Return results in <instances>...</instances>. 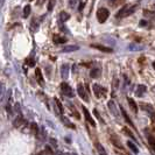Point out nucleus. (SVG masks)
Here are the masks:
<instances>
[{
    "mask_svg": "<svg viewBox=\"0 0 155 155\" xmlns=\"http://www.w3.org/2000/svg\"><path fill=\"white\" fill-rule=\"evenodd\" d=\"M137 7H138V5H125L121 10H119V12L117 13L115 16H117L118 19L129 16V15L133 14V13L137 11Z\"/></svg>",
    "mask_w": 155,
    "mask_h": 155,
    "instance_id": "1",
    "label": "nucleus"
},
{
    "mask_svg": "<svg viewBox=\"0 0 155 155\" xmlns=\"http://www.w3.org/2000/svg\"><path fill=\"white\" fill-rule=\"evenodd\" d=\"M14 126L15 128H18L20 131H26V128L29 127V125L27 123V120L22 117V114H18L16 119L14 120Z\"/></svg>",
    "mask_w": 155,
    "mask_h": 155,
    "instance_id": "2",
    "label": "nucleus"
},
{
    "mask_svg": "<svg viewBox=\"0 0 155 155\" xmlns=\"http://www.w3.org/2000/svg\"><path fill=\"white\" fill-rule=\"evenodd\" d=\"M109 16H110V11L107 8L101 7L97 11V19H98V21L100 24H104L109 19Z\"/></svg>",
    "mask_w": 155,
    "mask_h": 155,
    "instance_id": "3",
    "label": "nucleus"
},
{
    "mask_svg": "<svg viewBox=\"0 0 155 155\" xmlns=\"http://www.w3.org/2000/svg\"><path fill=\"white\" fill-rule=\"evenodd\" d=\"M93 92H95V95H96L97 98H103L106 95L107 90L105 87L100 86L99 84H93Z\"/></svg>",
    "mask_w": 155,
    "mask_h": 155,
    "instance_id": "4",
    "label": "nucleus"
},
{
    "mask_svg": "<svg viewBox=\"0 0 155 155\" xmlns=\"http://www.w3.org/2000/svg\"><path fill=\"white\" fill-rule=\"evenodd\" d=\"M61 91L67 97H70V98L73 97V91H72V89L70 87V85L67 84V83H62L61 84Z\"/></svg>",
    "mask_w": 155,
    "mask_h": 155,
    "instance_id": "5",
    "label": "nucleus"
},
{
    "mask_svg": "<svg viewBox=\"0 0 155 155\" xmlns=\"http://www.w3.org/2000/svg\"><path fill=\"white\" fill-rule=\"evenodd\" d=\"M77 92H78V95H79V97L83 99L84 101H89V96H87V93H86V90H85L84 85L83 84H78L77 86Z\"/></svg>",
    "mask_w": 155,
    "mask_h": 155,
    "instance_id": "6",
    "label": "nucleus"
},
{
    "mask_svg": "<svg viewBox=\"0 0 155 155\" xmlns=\"http://www.w3.org/2000/svg\"><path fill=\"white\" fill-rule=\"evenodd\" d=\"M107 106H109V110L111 111V113H112L114 117H119L120 115V111H119V109H118V106L115 105V103L113 101V100H110L109 103H107Z\"/></svg>",
    "mask_w": 155,
    "mask_h": 155,
    "instance_id": "7",
    "label": "nucleus"
},
{
    "mask_svg": "<svg viewBox=\"0 0 155 155\" xmlns=\"http://www.w3.org/2000/svg\"><path fill=\"white\" fill-rule=\"evenodd\" d=\"M83 113H84L86 121H87V123H90V125H91V126H96V123H95V120L92 119L91 114H90V112L86 110V107H83Z\"/></svg>",
    "mask_w": 155,
    "mask_h": 155,
    "instance_id": "8",
    "label": "nucleus"
},
{
    "mask_svg": "<svg viewBox=\"0 0 155 155\" xmlns=\"http://www.w3.org/2000/svg\"><path fill=\"white\" fill-rule=\"evenodd\" d=\"M29 131H30L36 138H40V129H39V127H37V125H36L35 123H32V124L29 125Z\"/></svg>",
    "mask_w": 155,
    "mask_h": 155,
    "instance_id": "9",
    "label": "nucleus"
},
{
    "mask_svg": "<svg viewBox=\"0 0 155 155\" xmlns=\"http://www.w3.org/2000/svg\"><path fill=\"white\" fill-rule=\"evenodd\" d=\"M61 76L63 79H67L69 76V65L68 64H63L61 67Z\"/></svg>",
    "mask_w": 155,
    "mask_h": 155,
    "instance_id": "10",
    "label": "nucleus"
},
{
    "mask_svg": "<svg viewBox=\"0 0 155 155\" xmlns=\"http://www.w3.org/2000/svg\"><path fill=\"white\" fill-rule=\"evenodd\" d=\"M141 109L143 110V111H147V112L149 113V114H155V112H154V107L151 105V104H145V103H142L141 104Z\"/></svg>",
    "mask_w": 155,
    "mask_h": 155,
    "instance_id": "11",
    "label": "nucleus"
},
{
    "mask_svg": "<svg viewBox=\"0 0 155 155\" xmlns=\"http://www.w3.org/2000/svg\"><path fill=\"white\" fill-rule=\"evenodd\" d=\"M91 47H92V48L98 49V50L103 51V53H112L113 51L111 48H109V47H104V46H100V44H92Z\"/></svg>",
    "mask_w": 155,
    "mask_h": 155,
    "instance_id": "12",
    "label": "nucleus"
},
{
    "mask_svg": "<svg viewBox=\"0 0 155 155\" xmlns=\"http://www.w3.org/2000/svg\"><path fill=\"white\" fill-rule=\"evenodd\" d=\"M100 73H101V69L98 68V67L91 69V71H90V76H91V78H98L99 76H100Z\"/></svg>",
    "mask_w": 155,
    "mask_h": 155,
    "instance_id": "13",
    "label": "nucleus"
},
{
    "mask_svg": "<svg viewBox=\"0 0 155 155\" xmlns=\"http://www.w3.org/2000/svg\"><path fill=\"white\" fill-rule=\"evenodd\" d=\"M146 90H147V87L145 86V85H139L138 87H137V91H135V95L138 96V97H142V95L146 92Z\"/></svg>",
    "mask_w": 155,
    "mask_h": 155,
    "instance_id": "14",
    "label": "nucleus"
},
{
    "mask_svg": "<svg viewBox=\"0 0 155 155\" xmlns=\"http://www.w3.org/2000/svg\"><path fill=\"white\" fill-rule=\"evenodd\" d=\"M35 76H36V79H37V82L40 83L41 85H44V81H43V76H42V72L40 69H36L35 70Z\"/></svg>",
    "mask_w": 155,
    "mask_h": 155,
    "instance_id": "15",
    "label": "nucleus"
},
{
    "mask_svg": "<svg viewBox=\"0 0 155 155\" xmlns=\"http://www.w3.org/2000/svg\"><path fill=\"white\" fill-rule=\"evenodd\" d=\"M128 100V104H129V107H131V110L133 111L134 113L138 112V105H137V103L133 100L132 98H128L127 99Z\"/></svg>",
    "mask_w": 155,
    "mask_h": 155,
    "instance_id": "16",
    "label": "nucleus"
},
{
    "mask_svg": "<svg viewBox=\"0 0 155 155\" xmlns=\"http://www.w3.org/2000/svg\"><path fill=\"white\" fill-rule=\"evenodd\" d=\"M96 149H97V152H98L99 155H107L106 151H105V148H104V147H103V145H101V143H99V142L96 143Z\"/></svg>",
    "mask_w": 155,
    "mask_h": 155,
    "instance_id": "17",
    "label": "nucleus"
},
{
    "mask_svg": "<svg viewBox=\"0 0 155 155\" xmlns=\"http://www.w3.org/2000/svg\"><path fill=\"white\" fill-rule=\"evenodd\" d=\"M126 143H127V146H128V148H129L133 153H135V154H138V153H139V148H138V147H137V146H135L132 141H127Z\"/></svg>",
    "mask_w": 155,
    "mask_h": 155,
    "instance_id": "18",
    "label": "nucleus"
},
{
    "mask_svg": "<svg viewBox=\"0 0 155 155\" xmlns=\"http://www.w3.org/2000/svg\"><path fill=\"white\" fill-rule=\"evenodd\" d=\"M79 49V47L78 46H68V47H65V48H63V53H71V51H76V50H78Z\"/></svg>",
    "mask_w": 155,
    "mask_h": 155,
    "instance_id": "19",
    "label": "nucleus"
},
{
    "mask_svg": "<svg viewBox=\"0 0 155 155\" xmlns=\"http://www.w3.org/2000/svg\"><path fill=\"white\" fill-rule=\"evenodd\" d=\"M54 103H55V105H56L57 112H60V114L62 115V114H63V106H62L61 101H60V100H58L57 98H55V99H54Z\"/></svg>",
    "mask_w": 155,
    "mask_h": 155,
    "instance_id": "20",
    "label": "nucleus"
},
{
    "mask_svg": "<svg viewBox=\"0 0 155 155\" xmlns=\"http://www.w3.org/2000/svg\"><path fill=\"white\" fill-rule=\"evenodd\" d=\"M30 10H32V7H30V5H26L25 7H24V12H22V16L25 18V19H27L30 14Z\"/></svg>",
    "mask_w": 155,
    "mask_h": 155,
    "instance_id": "21",
    "label": "nucleus"
},
{
    "mask_svg": "<svg viewBox=\"0 0 155 155\" xmlns=\"http://www.w3.org/2000/svg\"><path fill=\"white\" fill-rule=\"evenodd\" d=\"M60 19H61V21L65 22V21H68L70 19V14H68L67 12H61L60 13Z\"/></svg>",
    "mask_w": 155,
    "mask_h": 155,
    "instance_id": "22",
    "label": "nucleus"
},
{
    "mask_svg": "<svg viewBox=\"0 0 155 155\" xmlns=\"http://www.w3.org/2000/svg\"><path fill=\"white\" fill-rule=\"evenodd\" d=\"M121 113H123V115H124V119L126 120L127 123H128V125H131L132 127H135L134 125H133V123H132V120L129 119V117H128V114L126 113V111L124 110V109H121Z\"/></svg>",
    "mask_w": 155,
    "mask_h": 155,
    "instance_id": "23",
    "label": "nucleus"
},
{
    "mask_svg": "<svg viewBox=\"0 0 155 155\" xmlns=\"http://www.w3.org/2000/svg\"><path fill=\"white\" fill-rule=\"evenodd\" d=\"M123 131H124V132L126 133L127 135H128V137H129V138H131L132 140L137 142V138H135V135H134V134H133V133H132V132H131V131H129V129H128L127 127H124V128H123Z\"/></svg>",
    "mask_w": 155,
    "mask_h": 155,
    "instance_id": "24",
    "label": "nucleus"
},
{
    "mask_svg": "<svg viewBox=\"0 0 155 155\" xmlns=\"http://www.w3.org/2000/svg\"><path fill=\"white\" fill-rule=\"evenodd\" d=\"M54 42L57 43V44H62V43L67 42V39L62 37V36H54Z\"/></svg>",
    "mask_w": 155,
    "mask_h": 155,
    "instance_id": "25",
    "label": "nucleus"
},
{
    "mask_svg": "<svg viewBox=\"0 0 155 155\" xmlns=\"http://www.w3.org/2000/svg\"><path fill=\"white\" fill-rule=\"evenodd\" d=\"M40 155H54V152H53V149L48 146V147L44 148V151H42V152L40 153Z\"/></svg>",
    "mask_w": 155,
    "mask_h": 155,
    "instance_id": "26",
    "label": "nucleus"
},
{
    "mask_svg": "<svg viewBox=\"0 0 155 155\" xmlns=\"http://www.w3.org/2000/svg\"><path fill=\"white\" fill-rule=\"evenodd\" d=\"M128 48H129V50H133V51H138V50H142L143 49V47L139 46V44H131Z\"/></svg>",
    "mask_w": 155,
    "mask_h": 155,
    "instance_id": "27",
    "label": "nucleus"
},
{
    "mask_svg": "<svg viewBox=\"0 0 155 155\" xmlns=\"http://www.w3.org/2000/svg\"><path fill=\"white\" fill-rule=\"evenodd\" d=\"M39 28V24H37V21L34 19V20H32V22H30V29L33 30V32H36V29Z\"/></svg>",
    "mask_w": 155,
    "mask_h": 155,
    "instance_id": "28",
    "label": "nucleus"
},
{
    "mask_svg": "<svg viewBox=\"0 0 155 155\" xmlns=\"http://www.w3.org/2000/svg\"><path fill=\"white\" fill-rule=\"evenodd\" d=\"M62 121L64 123V125H65V126H67V127H70V128H75V126H73V125L71 124V123H70V121H69V120H68V119H67V118H64V117H62Z\"/></svg>",
    "mask_w": 155,
    "mask_h": 155,
    "instance_id": "29",
    "label": "nucleus"
},
{
    "mask_svg": "<svg viewBox=\"0 0 155 155\" xmlns=\"http://www.w3.org/2000/svg\"><path fill=\"white\" fill-rule=\"evenodd\" d=\"M111 140H112V142H113V145H114V146H117V147H119V148H123V146L120 145V141L118 140V139H115L114 137H112V138H111Z\"/></svg>",
    "mask_w": 155,
    "mask_h": 155,
    "instance_id": "30",
    "label": "nucleus"
},
{
    "mask_svg": "<svg viewBox=\"0 0 155 155\" xmlns=\"http://www.w3.org/2000/svg\"><path fill=\"white\" fill-rule=\"evenodd\" d=\"M55 2H56V0H49V2H48V11H53V8L55 6Z\"/></svg>",
    "mask_w": 155,
    "mask_h": 155,
    "instance_id": "31",
    "label": "nucleus"
},
{
    "mask_svg": "<svg viewBox=\"0 0 155 155\" xmlns=\"http://www.w3.org/2000/svg\"><path fill=\"white\" fill-rule=\"evenodd\" d=\"M26 63H27L28 67H34V65H35V62H34L33 58H27V60H26Z\"/></svg>",
    "mask_w": 155,
    "mask_h": 155,
    "instance_id": "32",
    "label": "nucleus"
},
{
    "mask_svg": "<svg viewBox=\"0 0 155 155\" xmlns=\"http://www.w3.org/2000/svg\"><path fill=\"white\" fill-rule=\"evenodd\" d=\"M6 110H7L8 115L11 117V115H12V113H13V111H12V106H11V104H10V103H7V105H6Z\"/></svg>",
    "mask_w": 155,
    "mask_h": 155,
    "instance_id": "33",
    "label": "nucleus"
},
{
    "mask_svg": "<svg viewBox=\"0 0 155 155\" xmlns=\"http://www.w3.org/2000/svg\"><path fill=\"white\" fill-rule=\"evenodd\" d=\"M85 4H86V0H81V4H79V6H78V11H83V8H84Z\"/></svg>",
    "mask_w": 155,
    "mask_h": 155,
    "instance_id": "34",
    "label": "nucleus"
},
{
    "mask_svg": "<svg viewBox=\"0 0 155 155\" xmlns=\"http://www.w3.org/2000/svg\"><path fill=\"white\" fill-rule=\"evenodd\" d=\"M148 141H149V145L155 149V139L154 138H153V137H149V138H148Z\"/></svg>",
    "mask_w": 155,
    "mask_h": 155,
    "instance_id": "35",
    "label": "nucleus"
},
{
    "mask_svg": "<svg viewBox=\"0 0 155 155\" xmlns=\"http://www.w3.org/2000/svg\"><path fill=\"white\" fill-rule=\"evenodd\" d=\"M93 113H95V115L97 117V119H98L100 123H104V120H103V119H101V117L99 115V113H98V111H97V110H93Z\"/></svg>",
    "mask_w": 155,
    "mask_h": 155,
    "instance_id": "36",
    "label": "nucleus"
},
{
    "mask_svg": "<svg viewBox=\"0 0 155 155\" xmlns=\"http://www.w3.org/2000/svg\"><path fill=\"white\" fill-rule=\"evenodd\" d=\"M4 96H5V93H4V86H1L0 87V101L4 99Z\"/></svg>",
    "mask_w": 155,
    "mask_h": 155,
    "instance_id": "37",
    "label": "nucleus"
},
{
    "mask_svg": "<svg viewBox=\"0 0 155 155\" xmlns=\"http://www.w3.org/2000/svg\"><path fill=\"white\" fill-rule=\"evenodd\" d=\"M50 142H51V145H53V147H57V142L55 139H50Z\"/></svg>",
    "mask_w": 155,
    "mask_h": 155,
    "instance_id": "38",
    "label": "nucleus"
},
{
    "mask_svg": "<svg viewBox=\"0 0 155 155\" xmlns=\"http://www.w3.org/2000/svg\"><path fill=\"white\" fill-rule=\"evenodd\" d=\"M44 1H46V0H37V1H36V5H37V6H41V5L44 4Z\"/></svg>",
    "mask_w": 155,
    "mask_h": 155,
    "instance_id": "39",
    "label": "nucleus"
},
{
    "mask_svg": "<svg viewBox=\"0 0 155 155\" xmlns=\"http://www.w3.org/2000/svg\"><path fill=\"white\" fill-rule=\"evenodd\" d=\"M76 1H77V0H70V6L71 7H73V6H75V2H76Z\"/></svg>",
    "mask_w": 155,
    "mask_h": 155,
    "instance_id": "40",
    "label": "nucleus"
},
{
    "mask_svg": "<svg viewBox=\"0 0 155 155\" xmlns=\"http://www.w3.org/2000/svg\"><path fill=\"white\" fill-rule=\"evenodd\" d=\"M146 24H147L146 21H141V22H140V25H141V26H143V25H146Z\"/></svg>",
    "mask_w": 155,
    "mask_h": 155,
    "instance_id": "41",
    "label": "nucleus"
},
{
    "mask_svg": "<svg viewBox=\"0 0 155 155\" xmlns=\"http://www.w3.org/2000/svg\"><path fill=\"white\" fill-rule=\"evenodd\" d=\"M153 67H154V68H155V63H153Z\"/></svg>",
    "mask_w": 155,
    "mask_h": 155,
    "instance_id": "42",
    "label": "nucleus"
},
{
    "mask_svg": "<svg viewBox=\"0 0 155 155\" xmlns=\"http://www.w3.org/2000/svg\"><path fill=\"white\" fill-rule=\"evenodd\" d=\"M1 86H2V85H1V83H0V87H1Z\"/></svg>",
    "mask_w": 155,
    "mask_h": 155,
    "instance_id": "43",
    "label": "nucleus"
}]
</instances>
